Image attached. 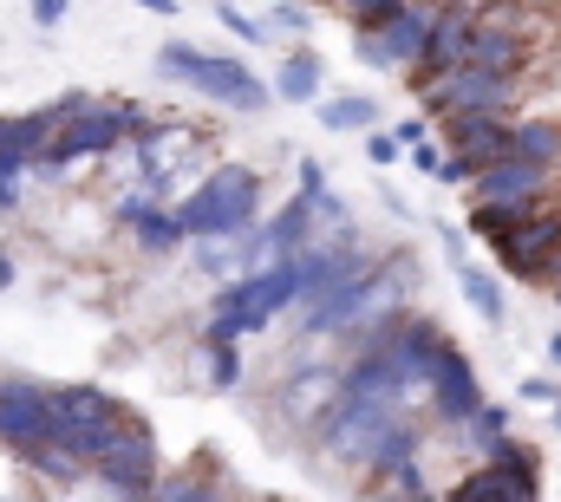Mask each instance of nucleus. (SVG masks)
Listing matches in <instances>:
<instances>
[{"label":"nucleus","mask_w":561,"mask_h":502,"mask_svg":"<svg viewBox=\"0 0 561 502\" xmlns=\"http://www.w3.org/2000/svg\"><path fill=\"white\" fill-rule=\"evenodd\" d=\"M7 287H13V261L0 254V294H7Z\"/></svg>","instance_id":"obj_38"},{"label":"nucleus","mask_w":561,"mask_h":502,"mask_svg":"<svg viewBox=\"0 0 561 502\" xmlns=\"http://www.w3.org/2000/svg\"><path fill=\"white\" fill-rule=\"evenodd\" d=\"M431 26H437V7H399L379 33H353V53L379 72H419L431 53Z\"/></svg>","instance_id":"obj_8"},{"label":"nucleus","mask_w":561,"mask_h":502,"mask_svg":"<svg viewBox=\"0 0 561 502\" xmlns=\"http://www.w3.org/2000/svg\"><path fill=\"white\" fill-rule=\"evenodd\" d=\"M549 424H556V431H561V398H556V404H549Z\"/></svg>","instance_id":"obj_41"},{"label":"nucleus","mask_w":561,"mask_h":502,"mask_svg":"<svg viewBox=\"0 0 561 502\" xmlns=\"http://www.w3.org/2000/svg\"><path fill=\"white\" fill-rule=\"evenodd\" d=\"M556 261H561V209H529L516 223V236L496 249V267L516 274V281H542V274H556Z\"/></svg>","instance_id":"obj_11"},{"label":"nucleus","mask_w":561,"mask_h":502,"mask_svg":"<svg viewBox=\"0 0 561 502\" xmlns=\"http://www.w3.org/2000/svg\"><path fill=\"white\" fill-rule=\"evenodd\" d=\"M399 7H405V0H366V7H353V26H359V33H379Z\"/></svg>","instance_id":"obj_28"},{"label":"nucleus","mask_w":561,"mask_h":502,"mask_svg":"<svg viewBox=\"0 0 561 502\" xmlns=\"http://www.w3.org/2000/svg\"><path fill=\"white\" fill-rule=\"evenodd\" d=\"M392 137H399V150H419V144L431 137V130H424V118H405V125L392 130Z\"/></svg>","instance_id":"obj_32"},{"label":"nucleus","mask_w":561,"mask_h":502,"mask_svg":"<svg viewBox=\"0 0 561 502\" xmlns=\"http://www.w3.org/2000/svg\"><path fill=\"white\" fill-rule=\"evenodd\" d=\"M320 125H327V130H373V125H379V99H373V92L327 99V105H320Z\"/></svg>","instance_id":"obj_21"},{"label":"nucleus","mask_w":561,"mask_h":502,"mask_svg":"<svg viewBox=\"0 0 561 502\" xmlns=\"http://www.w3.org/2000/svg\"><path fill=\"white\" fill-rule=\"evenodd\" d=\"M176 229L196 242H222V236H249L262 216V176L249 163H216L176 209Z\"/></svg>","instance_id":"obj_1"},{"label":"nucleus","mask_w":561,"mask_h":502,"mask_svg":"<svg viewBox=\"0 0 561 502\" xmlns=\"http://www.w3.org/2000/svg\"><path fill=\"white\" fill-rule=\"evenodd\" d=\"M510 99H516V79H496V72H477V66H457L444 72L431 92H424V118H510Z\"/></svg>","instance_id":"obj_7"},{"label":"nucleus","mask_w":561,"mask_h":502,"mask_svg":"<svg viewBox=\"0 0 561 502\" xmlns=\"http://www.w3.org/2000/svg\"><path fill=\"white\" fill-rule=\"evenodd\" d=\"M412 163H419V170H431V176H437V170H444V157H437V150H431V144H419V150H412Z\"/></svg>","instance_id":"obj_36"},{"label":"nucleus","mask_w":561,"mask_h":502,"mask_svg":"<svg viewBox=\"0 0 561 502\" xmlns=\"http://www.w3.org/2000/svg\"><path fill=\"white\" fill-rule=\"evenodd\" d=\"M144 130V112L138 105H92L85 99V112H72L66 125L53 130V144H46V170H59V163H79V157H99V150H112V144H125V137H138Z\"/></svg>","instance_id":"obj_6"},{"label":"nucleus","mask_w":561,"mask_h":502,"mask_svg":"<svg viewBox=\"0 0 561 502\" xmlns=\"http://www.w3.org/2000/svg\"><path fill=\"white\" fill-rule=\"evenodd\" d=\"M26 464H33V470H39V477H46V483H72V477H79V470H85V464H72V457H66V450H59V444H46V450H33V457H26Z\"/></svg>","instance_id":"obj_27"},{"label":"nucleus","mask_w":561,"mask_h":502,"mask_svg":"<svg viewBox=\"0 0 561 502\" xmlns=\"http://www.w3.org/2000/svg\"><path fill=\"white\" fill-rule=\"evenodd\" d=\"M366 157H373V163H392V157H399V137H392V130H373V137H366Z\"/></svg>","instance_id":"obj_31"},{"label":"nucleus","mask_w":561,"mask_h":502,"mask_svg":"<svg viewBox=\"0 0 561 502\" xmlns=\"http://www.w3.org/2000/svg\"><path fill=\"white\" fill-rule=\"evenodd\" d=\"M320 85H327V66H320V53H287L275 72V99H287V105H313L320 99Z\"/></svg>","instance_id":"obj_19"},{"label":"nucleus","mask_w":561,"mask_h":502,"mask_svg":"<svg viewBox=\"0 0 561 502\" xmlns=\"http://www.w3.org/2000/svg\"><path fill=\"white\" fill-rule=\"evenodd\" d=\"M59 20H66V0H39L33 7V26H59Z\"/></svg>","instance_id":"obj_35"},{"label":"nucleus","mask_w":561,"mask_h":502,"mask_svg":"<svg viewBox=\"0 0 561 502\" xmlns=\"http://www.w3.org/2000/svg\"><path fill=\"white\" fill-rule=\"evenodd\" d=\"M131 229H138V249H150V254H170L176 242H183V229H176V216H170V209H144Z\"/></svg>","instance_id":"obj_23"},{"label":"nucleus","mask_w":561,"mask_h":502,"mask_svg":"<svg viewBox=\"0 0 561 502\" xmlns=\"http://www.w3.org/2000/svg\"><path fill=\"white\" fill-rule=\"evenodd\" d=\"M92 470H99V483H105V490H118L125 502H131V497H150V490H157V437H150L138 418H131V424L112 437V450H105Z\"/></svg>","instance_id":"obj_12"},{"label":"nucleus","mask_w":561,"mask_h":502,"mask_svg":"<svg viewBox=\"0 0 561 502\" xmlns=\"http://www.w3.org/2000/svg\"><path fill=\"white\" fill-rule=\"evenodd\" d=\"M510 118H450L444 137H450V163H463L470 170V183L483 176V170H496V163H510Z\"/></svg>","instance_id":"obj_14"},{"label":"nucleus","mask_w":561,"mask_h":502,"mask_svg":"<svg viewBox=\"0 0 561 502\" xmlns=\"http://www.w3.org/2000/svg\"><path fill=\"white\" fill-rule=\"evenodd\" d=\"M373 267V254L359 249V236L353 229H340L333 242H313V249L294 261V287H300V307H313V300H327L333 287H346V281H359Z\"/></svg>","instance_id":"obj_10"},{"label":"nucleus","mask_w":561,"mask_h":502,"mask_svg":"<svg viewBox=\"0 0 561 502\" xmlns=\"http://www.w3.org/2000/svg\"><path fill=\"white\" fill-rule=\"evenodd\" d=\"M523 398H536V404H556L561 385H549V378H523Z\"/></svg>","instance_id":"obj_33"},{"label":"nucleus","mask_w":561,"mask_h":502,"mask_svg":"<svg viewBox=\"0 0 561 502\" xmlns=\"http://www.w3.org/2000/svg\"><path fill=\"white\" fill-rule=\"evenodd\" d=\"M542 190H549V170H529L516 157L477 176V203H496V209H542Z\"/></svg>","instance_id":"obj_16"},{"label":"nucleus","mask_w":561,"mask_h":502,"mask_svg":"<svg viewBox=\"0 0 561 502\" xmlns=\"http://www.w3.org/2000/svg\"><path fill=\"white\" fill-rule=\"evenodd\" d=\"M556 300H561V287H556Z\"/></svg>","instance_id":"obj_44"},{"label":"nucleus","mask_w":561,"mask_h":502,"mask_svg":"<svg viewBox=\"0 0 561 502\" xmlns=\"http://www.w3.org/2000/svg\"><path fill=\"white\" fill-rule=\"evenodd\" d=\"M157 502H222V490H216L203 470H183V477H170V483L157 490Z\"/></svg>","instance_id":"obj_25"},{"label":"nucleus","mask_w":561,"mask_h":502,"mask_svg":"<svg viewBox=\"0 0 561 502\" xmlns=\"http://www.w3.org/2000/svg\"><path fill=\"white\" fill-rule=\"evenodd\" d=\"M216 20H222V26H229L242 46H262V39H268V20H262V13H242V7H216Z\"/></svg>","instance_id":"obj_26"},{"label":"nucleus","mask_w":561,"mask_h":502,"mask_svg":"<svg viewBox=\"0 0 561 502\" xmlns=\"http://www.w3.org/2000/svg\"><path fill=\"white\" fill-rule=\"evenodd\" d=\"M300 196H307V203H320V196H327V170H320L313 157H300Z\"/></svg>","instance_id":"obj_30"},{"label":"nucleus","mask_w":561,"mask_h":502,"mask_svg":"<svg viewBox=\"0 0 561 502\" xmlns=\"http://www.w3.org/2000/svg\"><path fill=\"white\" fill-rule=\"evenodd\" d=\"M556 287H561V261H556Z\"/></svg>","instance_id":"obj_42"},{"label":"nucleus","mask_w":561,"mask_h":502,"mask_svg":"<svg viewBox=\"0 0 561 502\" xmlns=\"http://www.w3.org/2000/svg\"><path fill=\"white\" fill-rule=\"evenodd\" d=\"M549 366H561V333H549Z\"/></svg>","instance_id":"obj_39"},{"label":"nucleus","mask_w":561,"mask_h":502,"mask_svg":"<svg viewBox=\"0 0 561 502\" xmlns=\"http://www.w3.org/2000/svg\"><path fill=\"white\" fill-rule=\"evenodd\" d=\"M0 444L33 457L53 444V391L33 378H0Z\"/></svg>","instance_id":"obj_9"},{"label":"nucleus","mask_w":561,"mask_h":502,"mask_svg":"<svg viewBox=\"0 0 561 502\" xmlns=\"http://www.w3.org/2000/svg\"><path fill=\"white\" fill-rule=\"evenodd\" d=\"M419 450H424L419 424H412V418H399V424L386 431V444H379V457H373V477H386V483H399V497H405V490H419Z\"/></svg>","instance_id":"obj_18"},{"label":"nucleus","mask_w":561,"mask_h":502,"mask_svg":"<svg viewBox=\"0 0 561 502\" xmlns=\"http://www.w3.org/2000/svg\"><path fill=\"white\" fill-rule=\"evenodd\" d=\"M523 216H529V209H496V203H477V209H470V236H483L490 249H503V242L516 236V223H523Z\"/></svg>","instance_id":"obj_22"},{"label":"nucleus","mask_w":561,"mask_h":502,"mask_svg":"<svg viewBox=\"0 0 561 502\" xmlns=\"http://www.w3.org/2000/svg\"><path fill=\"white\" fill-rule=\"evenodd\" d=\"M444 502H542V457L523 437H510L470 477H457Z\"/></svg>","instance_id":"obj_5"},{"label":"nucleus","mask_w":561,"mask_h":502,"mask_svg":"<svg viewBox=\"0 0 561 502\" xmlns=\"http://www.w3.org/2000/svg\"><path fill=\"white\" fill-rule=\"evenodd\" d=\"M463 437H470L477 450H496V444H510V411H503V404H483V411L463 424Z\"/></svg>","instance_id":"obj_24"},{"label":"nucleus","mask_w":561,"mask_h":502,"mask_svg":"<svg viewBox=\"0 0 561 502\" xmlns=\"http://www.w3.org/2000/svg\"><path fill=\"white\" fill-rule=\"evenodd\" d=\"M157 72L163 79H183V85H196L203 99H216V105H229V112H262L275 92L242 66V59H222V53H196V46H183V39H170L163 53H157Z\"/></svg>","instance_id":"obj_3"},{"label":"nucleus","mask_w":561,"mask_h":502,"mask_svg":"<svg viewBox=\"0 0 561 502\" xmlns=\"http://www.w3.org/2000/svg\"><path fill=\"white\" fill-rule=\"evenodd\" d=\"M399 502H437V497H424V490H405V497H399Z\"/></svg>","instance_id":"obj_40"},{"label":"nucleus","mask_w":561,"mask_h":502,"mask_svg":"<svg viewBox=\"0 0 561 502\" xmlns=\"http://www.w3.org/2000/svg\"><path fill=\"white\" fill-rule=\"evenodd\" d=\"M424 391H431V418L437 424H470L483 411V385H477V366L463 360V346L437 353V366L424 373Z\"/></svg>","instance_id":"obj_13"},{"label":"nucleus","mask_w":561,"mask_h":502,"mask_svg":"<svg viewBox=\"0 0 561 502\" xmlns=\"http://www.w3.org/2000/svg\"><path fill=\"white\" fill-rule=\"evenodd\" d=\"M529 59V39L516 33V26H503V20H470V39H463V66H477V72H496V79H516V66Z\"/></svg>","instance_id":"obj_15"},{"label":"nucleus","mask_w":561,"mask_h":502,"mask_svg":"<svg viewBox=\"0 0 561 502\" xmlns=\"http://www.w3.org/2000/svg\"><path fill=\"white\" fill-rule=\"evenodd\" d=\"M7 209H13V176L0 170V216H7Z\"/></svg>","instance_id":"obj_37"},{"label":"nucleus","mask_w":561,"mask_h":502,"mask_svg":"<svg viewBox=\"0 0 561 502\" xmlns=\"http://www.w3.org/2000/svg\"><path fill=\"white\" fill-rule=\"evenodd\" d=\"M268 26H307V7H294V0H280L275 13H268Z\"/></svg>","instance_id":"obj_34"},{"label":"nucleus","mask_w":561,"mask_h":502,"mask_svg":"<svg viewBox=\"0 0 561 502\" xmlns=\"http://www.w3.org/2000/svg\"><path fill=\"white\" fill-rule=\"evenodd\" d=\"M444 249H450L457 287H463V300L477 307V320L503 327V287H496V274H490V267H477V261H463V236H457V229H444Z\"/></svg>","instance_id":"obj_17"},{"label":"nucleus","mask_w":561,"mask_h":502,"mask_svg":"<svg viewBox=\"0 0 561 502\" xmlns=\"http://www.w3.org/2000/svg\"><path fill=\"white\" fill-rule=\"evenodd\" d=\"M399 418H405V411H399L392 398H333L327 418H320V450L340 457V464L373 470V457H379V444H386V431H392Z\"/></svg>","instance_id":"obj_4"},{"label":"nucleus","mask_w":561,"mask_h":502,"mask_svg":"<svg viewBox=\"0 0 561 502\" xmlns=\"http://www.w3.org/2000/svg\"><path fill=\"white\" fill-rule=\"evenodd\" d=\"M131 502H157V497H131Z\"/></svg>","instance_id":"obj_43"},{"label":"nucleus","mask_w":561,"mask_h":502,"mask_svg":"<svg viewBox=\"0 0 561 502\" xmlns=\"http://www.w3.org/2000/svg\"><path fill=\"white\" fill-rule=\"evenodd\" d=\"M510 157L516 163H529V170H556L561 157V125H549V118H529V125L510 130Z\"/></svg>","instance_id":"obj_20"},{"label":"nucleus","mask_w":561,"mask_h":502,"mask_svg":"<svg viewBox=\"0 0 561 502\" xmlns=\"http://www.w3.org/2000/svg\"><path fill=\"white\" fill-rule=\"evenodd\" d=\"M209 378H216V385H236V378H242L236 346H209Z\"/></svg>","instance_id":"obj_29"},{"label":"nucleus","mask_w":561,"mask_h":502,"mask_svg":"<svg viewBox=\"0 0 561 502\" xmlns=\"http://www.w3.org/2000/svg\"><path fill=\"white\" fill-rule=\"evenodd\" d=\"M131 418H125V404L105 391V385H59L53 391V444L72 457V464H99L105 450H112V437L125 431Z\"/></svg>","instance_id":"obj_2"}]
</instances>
